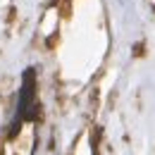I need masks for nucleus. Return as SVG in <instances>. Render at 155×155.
<instances>
[{
	"instance_id": "nucleus-1",
	"label": "nucleus",
	"mask_w": 155,
	"mask_h": 155,
	"mask_svg": "<svg viewBox=\"0 0 155 155\" xmlns=\"http://www.w3.org/2000/svg\"><path fill=\"white\" fill-rule=\"evenodd\" d=\"M34 88H36V81H34V74H31V69H29V74H26V77H24V81H21L19 100H17V119H21V117L26 115V110L34 105V98H36Z\"/></svg>"
}]
</instances>
